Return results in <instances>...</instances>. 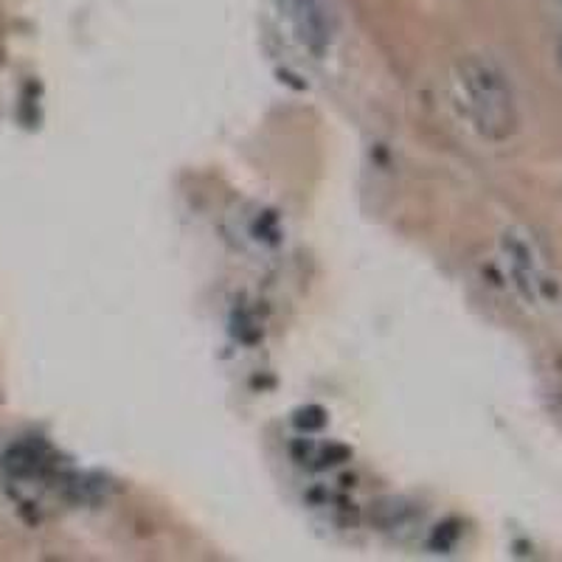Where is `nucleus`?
<instances>
[{"instance_id": "3", "label": "nucleus", "mask_w": 562, "mask_h": 562, "mask_svg": "<svg viewBox=\"0 0 562 562\" xmlns=\"http://www.w3.org/2000/svg\"><path fill=\"white\" fill-rule=\"evenodd\" d=\"M557 65H560V70H562V40L557 43Z\"/></svg>"}, {"instance_id": "4", "label": "nucleus", "mask_w": 562, "mask_h": 562, "mask_svg": "<svg viewBox=\"0 0 562 562\" xmlns=\"http://www.w3.org/2000/svg\"><path fill=\"white\" fill-rule=\"evenodd\" d=\"M560 3H562V0H560Z\"/></svg>"}, {"instance_id": "1", "label": "nucleus", "mask_w": 562, "mask_h": 562, "mask_svg": "<svg viewBox=\"0 0 562 562\" xmlns=\"http://www.w3.org/2000/svg\"><path fill=\"white\" fill-rule=\"evenodd\" d=\"M456 88L467 119L481 138L504 144L518 133V99L498 63L484 54H467L456 63Z\"/></svg>"}, {"instance_id": "2", "label": "nucleus", "mask_w": 562, "mask_h": 562, "mask_svg": "<svg viewBox=\"0 0 562 562\" xmlns=\"http://www.w3.org/2000/svg\"><path fill=\"white\" fill-rule=\"evenodd\" d=\"M281 14L299 40L315 57H324L338 34V12L333 0H281Z\"/></svg>"}]
</instances>
